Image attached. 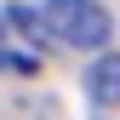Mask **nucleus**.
<instances>
[{"instance_id": "2", "label": "nucleus", "mask_w": 120, "mask_h": 120, "mask_svg": "<svg viewBox=\"0 0 120 120\" xmlns=\"http://www.w3.org/2000/svg\"><path fill=\"white\" fill-rule=\"evenodd\" d=\"M86 92H92L97 109H120V52H103L92 74H86Z\"/></svg>"}, {"instance_id": "1", "label": "nucleus", "mask_w": 120, "mask_h": 120, "mask_svg": "<svg viewBox=\"0 0 120 120\" xmlns=\"http://www.w3.org/2000/svg\"><path fill=\"white\" fill-rule=\"evenodd\" d=\"M46 29H52V40H63V46L74 52H97L103 40H109V11L97 6V0H46Z\"/></svg>"}, {"instance_id": "3", "label": "nucleus", "mask_w": 120, "mask_h": 120, "mask_svg": "<svg viewBox=\"0 0 120 120\" xmlns=\"http://www.w3.org/2000/svg\"><path fill=\"white\" fill-rule=\"evenodd\" d=\"M0 69H11V74H40V57L23 52L17 40H11V17H6V11H0Z\"/></svg>"}]
</instances>
